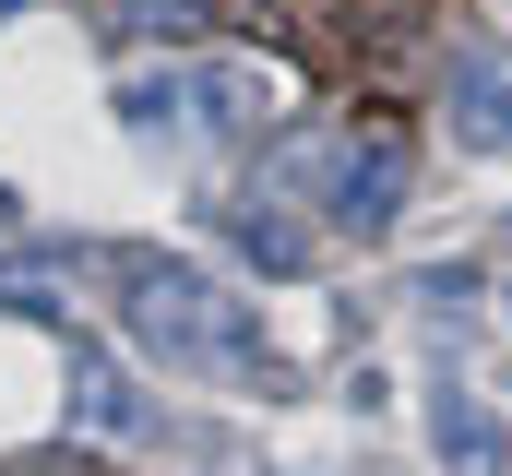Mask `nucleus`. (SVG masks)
I'll list each match as a JSON object with an SVG mask.
<instances>
[{"mask_svg": "<svg viewBox=\"0 0 512 476\" xmlns=\"http://www.w3.org/2000/svg\"><path fill=\"white\" fill-rule=\"evenodd\" d=\"M429 465L441 476H512V429L477 381H441L429 393Z\"/></svg>", "mask_w": 512, "mask_h": 476, "instance_id": "39448f33", "label": "nucleus"}, {"mask_svg": "<svg viewBox=\"0 0 512 476\" xmlns=\"http://www.w3.org/2000/svg\"><path fill=\"white\" fill-rule=\"evenodd\" d=\"M227 250H239V262H262V274H298V262H310V238L286 227L274 203H262V215H227Z\"/></svg>", "mask_w": 512, "mask_h": 476, "instance_id": "0eeeda50", "label": "nucleus"}, {"mask_svg": "<svg viewBox=\"0 0 512 476\" xmlns=\"http://www.w3.org/2000/svg\"><path fill=\"white\" fill-rule=\"evenodd\" d=\"M72 429H84V441H120V453L155 441V393H143L108 346H84V334H72Z\"/></svg>", "mask_w": 512, "mask_h": 476, "instance_id": "423d86ee", "label": "nucleus"}, {"mask_svg": "<svg viewBox=\"0 0 512 476\" xmlns=\"http://www.w3.org/2000/svg\"><path fill=\"white\" fill-rule=\"evenodd\" d=\"M0 227H12V191H0Z\"/></svg>", "mask_w": 512, "mask_h": 476, "instance_id": "9d476101", "label": "nucleus"}, {"mask_svg": "<svg viewBox=\"0 0 512 476\" xmlns=\"http://www.w3.org/2000/svg\"><path fill=\"white\" fill-rule=\"evenodd\" d=\"M274 119L262 60H191V72H120V131L143 155H191V143H251Z\"/></svg>", "mask_w": 512, "mask_h": 476, "instance_id": "f03ea898", "label": "nucleus"}, {"mask_svg": "<svg viewBox=\"0 0 512 476\" xmlns=\"http://www.w3.org/2000/svg\"><path fill=\"white\" fill-rule=\"evenodd\" d=\"M501 322H512V298H501Z\"/></svg>", "mask_w": 512, "mask_h": 476, "instance_id": "9b49d317", "label": "nucleus"}, {"mask_svg": "<svg viewBox=\"0 0 512 476\" xmlns=\"http://www.w3.org/2000/svg\"><path fill=\"white\" fill-rule=\"evenodd\" d=\"M203 0H108V24H191Z\"/></svg>", "mask_w": 512, "mask_h": 476, "instance_id": "1a4fd4ad", "label": "nucleus"}, {"mask_svg": "<svg viewBox=\"0 0 512 476\" xmlns=\"http://www.w3.org/2000/svg\"><path fill=\"white\" fill-rule=\"evenodd\" d=\"M274 191L322 203L334 238H393V215H405V143L393 131H310V143L274 155Z\"/></svg>", "mask_w": 512, "mask_h": 476, "instance_id": "7ed1b4c3", "label": "nucleus"}, {"mask_svg": "<svg viewBox=\"0 0 512 476\" xmlns=\"http://www.w3.org/2000/svg\"><path fill=\"white\" fill-rule=\"evenodd\" d=\"M0 12H12V0H0Z\"/></svg>", "mask_w": 512, "mask_h": 476, "instance_id": "f8f14e48", "label": "nucleus"}, {"mask_svg": "<svg viewBox=\"0 0 512 476\" xmlns=\"http://www.w3.org/2000/svg\"><path fill=\"white\" fill-rule=\"evenodd\" d=\"M441 119H453V143H465V155L512 167V48H501V36H465V48H453Z\"/></svg>", "mask_w": 512, "mask_h": 476, "instance_id": "20e7f679", "label": "nucleus"}, {"mask_svg": "<svg viewBox=\"0 0 512 476\" xmlns=\"http://www.w3.org/2000/svg\"><path fill=\"white\" fill-rule=\"evenodd\" d=\"M120 322L131 346L179 381H274V346H262L251 298H227L203 262H167V250H131L120 262Z\"/></svg>", "mask_w": 512, "mask_h": 476, "instance_id": "f257e3e1", "label": "nucleus"}, {"mask_svg": "<svg viewBox=\"0 0 512 476\" xmlns=\"http://www.w3.org/2000/svg\"><path fill=\"white\" fill-rule=\"evenodd\" d=\"M60 286H72V262H0V310H24V322H60L72 310Z\"/></svg>", "mask_w": 512, "mask_h": 476, "instance_id": "6e6552de", "label": "nucleus"}]
</instances>
